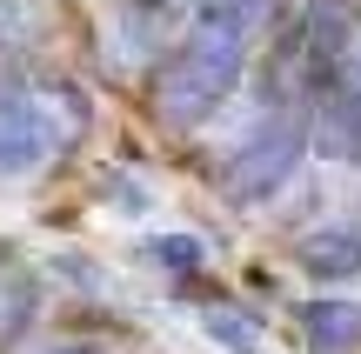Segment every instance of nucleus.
<instances>
[{"instance_id":"obj_1","label":"nucleus","mask_w":361,"mask_h":354,"mask_svg":"<svg viewBox=\"0 0 361 354\" xmlns=\"http://www.w3.org/2000/svg\"><path fill=\"white\" fill-rule=\"evenodd\" d=\"M268 20H274V0H194L188 34L174 40V53L161 61V80H154V107L174 134H194L234 101L247 47Z\"/></svg>"},{"instance_id":"obj_2","label":"nucleus","mask_w":361,"mask_h":354,"mask_svg":"<svg viewBox=\"0 0 361 354\" xmlns=\"http://www.w3.org/2000/svg\"><path fill=\"white\" fill-rule=\"evenodd\" d=\"M87 134V94L74 80H0V181H27Z\"/></svg>"},{"instance_id":"obj_3","label":"nucleus","mask_w":361,"mask_h":354,"mask_svg":"<svg viewBox=\"0 0 361 354\" xmlns=\"http://www.w3.org/2000/svg\"><path fill=\"white\" fill-rule=\"evenodd\" d=\"M301 154H308V120H301V114H274V120H261V127L228 154L221 194H228L234 208H261V201H274L288 181H295Z\"/></svg>"},{"instance_id":"obj_4","label":"nucleus","mask_w":361,"mask_h":354,"mask_svg":"<svg viewBox=\"0 0 361 354\" xmlns=\"http://www.w3.org/2000/svg\"><path fill=\"white\" fill-rule=\"evenodd\" d=\"M355 0H314L295 27H288V74H301L308 87L348 80V53H355Z\"/></svg>"},{"instance_id":"obj_5","label":"nucleus","mask_w":361,"mask_h":354,"mask_svg":"<svg viewBox=\"0 0 361 354\" xmlns=\"http://www.w3.org/2000/svg\"><path fill=\"white\" fill-rule=\"evenodd\" d=\"M295 261L308 281H328V288L335 281H361V221H328L314 234H301Z\"/></svg>"},{"instance_id":"obj_6","label":"nucleus","mask_w":361,"mask_h":354,"mask_svg":"<svg viewBox=\"0 0 361 354\" xmlns=\"http://www.w3.org/2000/svg\"><path fill=\"white\" fill-rule=\"evenodd\" d=\"M301 341L314 354H361V301H341V294L301 301Z\"/></svg>"},{"instance_id":"obj_7","label":"nucleus","mask_w":361,"mask_h":354,"mask_svg":"<svg viewBox=\"0 0 361 354\" xmlns=\"http://www.w3.org/2000/svg\"><path fill=\"white\" fill-rule=\"evenodd\" d=\"M194 321H201V334H207L221 354H268L261 321L247 315V308H234V301H201V308H194Z\"/></svg>"},{"instance_id":"obj_8","label":"nucleus","mask_w":361,"mask_h":354,"mask_svg":"<svg viewBox=\"0 0 361 354\" xmlns=\"http://www.w3.org/2000/svg\"><path fill=\"white\" fill-rule=\"evenodd\" d=\"M34 301H40V288L13 261H0V341H13V334L34 321Z\"/></svg>"},{"instance_id":"obj_9","label":"nucleus","mask_w":361,"mask_h":354,"mask_svg":"<svg viewBox=\"0 0 361 354\" xmlns=\"http://www.w3.org/2000/svg\"><path fill=\"white\" fill-rule=\"evenodd\" d=\"M147 261H161V267H201V241H194V234H154V241H147Z\"/></svg>"},{"instance_id":"obj_10","label":"nucleus","mask_w":361,"mask_h":354,"mask_svg":"<svg viewBox=\"0 0 361 354\" xmlns=\"http://www.w3.org/2000/svg\"><path fill=\"white\" fill-rule=\"evenodd\" d=\"M0 40H27V7L20 0H0Z\"/></svg>"},{"instance_id":"obj_11","label":"nucleus","mask_w":361,"mask_h":354,"mask_svg":"<svg viewBox=\"0 0 361 354\" xmlns=\"http://www.w3.org/2000/svg\"><path fill=\"white\" fill-rule=\"evenodd\" d=\"M348 87H361V34H355V53H348Z\"/></svg>"}]
</instances>
